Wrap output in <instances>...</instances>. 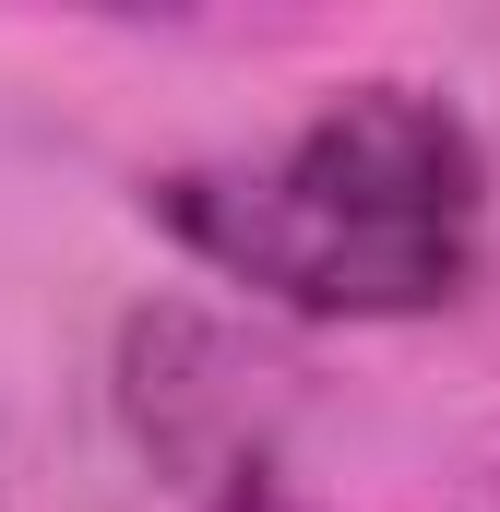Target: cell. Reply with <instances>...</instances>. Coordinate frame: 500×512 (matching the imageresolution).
<instances>
[{
	"instance_id": "cell-1",
	"label": "cell",
	"mask_w": 500,
	"mask_h": 512,
	"mask_svg": "<svg viewBox=\"0 0 500 512\" xmlns=\"http://www.w3.org/2000/svg\"><path fill=\"white\" fill-rule=\"evenodd\" d=\"M143 215L286 322H429L489 274V131L441 84L358 72L286 131L179 155L143 179Z\"/></svg>"
},
{
	"instance_id": "cell-2",
	"label": "cell",
	"mask_w": 500,
	"mask_h": 512,
	"mask_svg": "<svg viewBox=\"0 0 500 512\" xmlns=\"http://www.w3.org/2000/svg\"><path fill=\"white\" fill-rule=\"evenodd\" d=\"M203 512H310L286 477H250V489H227V501H203Z\"/></svg>"
}]
</instances>
